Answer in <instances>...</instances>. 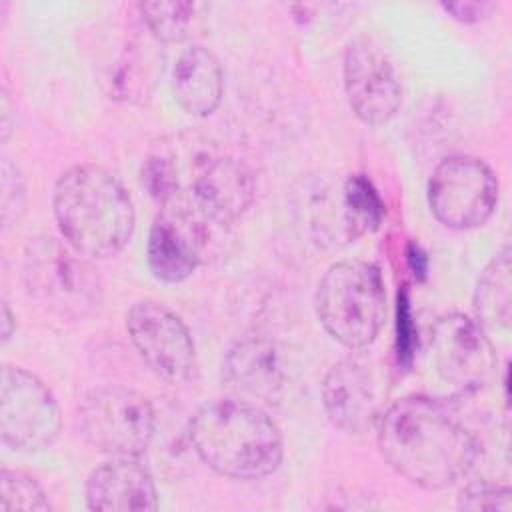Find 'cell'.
<instances>
[{
	"label": "cell",
	"instance_id": "17",
	"mask_svg": "<svg viewBox=\"0 0 512 512\" xmlns=\"http://www.w3.org/2000/svg\"><path fill=\"white\" fill-rule=\"evenodd\" d=\"M222 90L224 74L214 52L204 46H190L180 52L172 68V94L186 114H212L222 100Z\"/></svg>",
	"mask_w": 512,
	"mask_h": 512
},
{
	"label": "cell",
	"instance_id": "9",
	"mask_svg": "<svg viewBox=\"0 0 512 512\" xmlns=\"http://www.w3.org/2000/svg\"><path fill=\"white\" fill-rule=\"evenodd\" d=\"M60 432V410L50 388L32 372L4 366L0 380V436L18 452H40Z\"/></svg>",
	"mask_w": 512,
	"mask_h": 512
},
{
	"label": "cell",
	"instance_id": "20",
	"mask_svg": "<svg viewBox=\"0 0 512 512\" xmlns=\"http://www.w3.org/2000/svg\"><path fill=\"white\" fill-rule=\"evenodd\" d=\"M140 18L156 42H178L190 36L204 4L198 2H142Z\"/></svg>",
	"mask_w": 512,
	"mask_h": 512
},
{
	"label": "cell",
	"instance_id": "26",
	"mask_svg": "<svg viewBox=\"0 0 512 512\" xmlns=\"http://www.w3.org/2000/svg\"><path fill=\"white\" fill-rule=\"evenodd\" d=\"M398 338H396V354L398 362L404 366H410L412 350H414V328H412V314H410V300L408 290L404 288L398 294Z\"/></svg>",
	"mask_w": 512,
	"mask_h": 512
},
{
	"label": "cell",
	"instance_id": "11",
	"mask_svg": "<svg viewBox=\"0 0 512 512\" xmlns=\"http://www.w3.org/2000/svg\"><path fill=\"white\" fill-rule=\"evenodd\" d=\"M430 344L438 376L460 392H476L496 374L498 358L492 340L476 320L464 314L440 316L432 326Z\"/></svg>",
	"mask_w": 512,
	"mask_h": 512
},
{
	"label": "cell",
	"instance_id": "24",
	"mask_svg": "<svg viewBox=\"0 0 512 512\" xmlns=\"http://www.w3.org/2000/svg\"><path fill=\"white\" fill-rule=\"evenodd\" d=\"M458 508L462 510H512V490L508 486L490 482H472L458 496Z\"/></svg>",
	"mask_w": 512,
	"mask_h": 512
},
{
	"label": "cell",
	"instance_id": "13",
	"mask_svg": "<svg viewBox=\"0 0 512 512\" xmlns=\"http://www.w3.org/2000/svg\"><path fill=\"white\" fill-rule=\"evenodd\" d=\"M344 90L358 120L382 126L396 116L402 88L392 60L370 38H354L344 50Z\"/></svg>",
	"mask_w": 512,
	"mask_h": 512
},
{
	"label": "cell",
	"instance_id": "29",
	"mask_svg": "<svg viewBox=\"0 0 512 512\" xmlns=\"http://www.w3.org/2000/svg\"><path fill=\"white\" fill-rule=\"evenodd\" d=\"M14 318H12V312H10V308H8V304L4 302L2 304V340L4 342H8L10 340V336H12V332H14Z\"/></svg>",
	"mask_w": 512,
	"mask_h": 512
},
{
	"label": "cell",
	"instance_id": "4",
	"mask_svg": "<svg viewBox=\"0 0 512 512\" xmlns=\"http://www.w3.org/2000/svg\"><path fill=\"white\" fill-rule=\"evenodd\" d=\"M322 328L342 346L362 350L376 340L386 318V290L380 268L364 260L332 264L314 298Z\"/></svg>",
	"mask_w": 512,
	"mask_h": 512
},
{
	"label": "cell",
	"instance_id": "23",
	"mask_svg": "<svg viewBox=\"0 0 512 512\" xmlns=\"http://www.w3.org/2000/svg\"><path fill=\"white\" fill-rule=\"evenodd\" d=\"M140 182L150 198H154L162 206L180 200V166L172 154H148L140 168Z\"/></svg>",
	"mask_w": 512,
	"mask_h": 512
},
{
	"label": "cell",
	"instance_id": "6",
	"mask_svg": "<svg viewBox=\"0 0 512 512\" xmlns=\"http://www.w3.org/2000/svg\"><path fill=\"white\" fill-rule=\"evenodd\" d=\"M84 440L110 456H140L156 432L150 400L128 388H94L78 404Z\"/></svg>",
	"mask_w": 512,
	"mask_h": 512
},
{
	"label": "cell",
	"instance_id": "16",
	"mask_svg": "<svg viewBox=\"0 0 512 512\" xmlns=\"http://www.w3.org/2000/svg\"><path fill=\"white\" fill-rule=\"evenodd\" d=\"M222 376L242 400L272 404L284 384L280 354L264 336H244L230 346L222 364Z\"/></svg>",
	"mask_w": 512,
	"mask_h": 512
},
{
	"label": "cell",
	"instance_id": "27",
	"mask_svg": "<svg viewBox=\"0 0 512 512\" xmlns=\"http://www.w3.org/2000/svg\"><path fill=\"white\" fill-rule=\"evenodd\" d=\"M442 8L452 14L454 20L464 22V24H472V22H480L484 20L492 10L494 4L492 2H444Z\"/></svg>",
	"mask_w": 512,
	"mask_h": 512
},
{
	"label": "cell",
	"instance_id": "8",
	"mask_svg": "<svg viewBox=\"0 0 512 512\" xmlns=\"http://www.w3.org/2000/svg\"><path fill=\"white\" fill-rule=\"evenodd\" d=\"M388 374L370 354L354 350L324 376L322 404L330 422L348 432L364 434L376 428L388 406Z\"/></svg>",
	"mask_w": 512,
	"mask_h": 512
},
{
	"label": "cell",
	"instance_id": "22",
	"mask_svg": "<svg viewBox=\"0 0 512 512\" xmlns=\"http://www.w3.org/2000/svg\"><path fill=\"white\" fill-rule=\"evenodd\" d=\"M50 500L42 486L20 470L2 468L0 472V512H44Z\"/></svg>",
	"mask_w": 512,
	"mask_h": 512
},
{
	"label": "cell",
	"instance_id": "21",
	"mask_svg": "<svg viewBox=\"0 0 512 512\" xmlns=\"http://www.w3.org/2000/svg\"><path fill=\"white\" fill-rule=\"evenodd\" d=\"M340 204L352 238L374 232L384 218V202L372 182L362 174L346 178Z\"/></svg>",
	"mask_w": 512,
	"mask_h": 512
},
{
	"label": "cell",
	"instance_id": "5",
	"mask_svg": "<svg viewBox=\"0 0 512 512\" xmlns=\"http://www.w3.org/2000/svg\"><path fill=\"white\" fill-rule=\"evenodd\" d=\"M22 278L26 290L44 308L78 320L102 304V280L90 260L66 240L36 236L24 248Z\"/></svg>",
	"mask_w": 512,
	"mask_h": 512
},
{
	"label": "cell",
	"instance_id": "14",
	"mask_svg": "<svg viewBox=\"0 0 512 512\" xmlns=\"http://www.w3.org/2000/svg\"><path fill=\"white\" fill-rule=\"evenodd\" d=\"M206 222L186 202L162 206L152 222L146 244L148 266L158 280L178 284L192 276L206 244Z\"/></svg>",
	"mask_w": 512,
	"mask_h": 512
},
{
	"label": "cell",
	"instance_id": "7",
	"mask_svg": "<svg viewBox=\"0 0 512 512\" xmlns=\"http://www.w3.org/2000/svg\"><path fill=\"white\" fill-rule=\"evenodd\" d=\"M434 218L452 230L482 226L498 204V180L476 156H448L438 162L426 186Z\"/></svg>",
	"mask_w": 512,
	"mask_h": 512
},
{
	"label": "cell",
	"instance_id": "1",
	"mask_svg": "<svg viewBox=\"0 0 512 512\" xmlns=\"http://www.w3.org/2000/svg\"><path fill=\"white\" fill-rule=\"evenodd\" d=\"M378 448L408 482L438 490L460 480L478 456L474 434L438 400L406 396L386 406L378 424Z\"/></svg>",
	"mask_w": 512,
	"mask_h": 512
},
{
	"label": "cell",
	"instance_id": "25",
	"mask_svg": "<svg viewBox=\"0 0 512 512\" xmlns=\"http://www.w3.org/2000/svg\"><path fill=\"white\" fill-rule=\"evenodd\" d=\"M26 208L24 182L14 164L2 162V222L6 226L18 224Z\"/></svg>",
	"mask_w": 512,
	"mask_h": 512
},
{
	"label": "cell",
	"instance_id": "15",
	"mask_svg": "<svg viewBox=\"0 0 512 512\" xmlns=\"http://www.w3.org/2000/svg\"><path fill=\"white\" fill-rule=\"evenodd\" d=\"M84 492L88 508L98 512L158 508L154 478L140 456H110L90 472Z\"/></svg>",
	"mask_w": 512,
	"mask_h": 512
},
{
	"label": "cell",
	"instance_id": "2",
	"mask_svg": "<svg viewBox=\"0 0 512 512\" xmlns=\"http://www.w3.org/2000/svg\"><path fill=\"white\" fill-rule=\"evenodd\" d=\"M52 206L62 238L86 258H112L132 238V198L102 166L80 164L66 170L54 186Z\"/></svg>",
	"mask_w": 512,
	"mask_h": 512
},
{
	"label": "cell",
	"instance_id": "10",
	"mask_svg": "<svg viewBox=\"0 0 512 512\" xmlns=\"http://www.w3.org/2000/svg\"><path fill=\"white\" fill-rule=\"evenodd\" d=\"M128 336L144 362L172 384H188L198 374L196 346L188 326L168 306L136 302L126 314Z\"/></svg>",
	"mask_w": 512,
	"mask_h": 512
},
{
	"label": "cell",
	"instance_id": "12",
	"mask_svg": "<svg viewBox=\"0 0 512 512\" xmlns=\"http://www.w3.org/2000/svg\"><path fill=\"white\" fill-rule=\"evenodd\" d=\"M256 180L252 170L234 156L200 152L176 202H186L206 220L230 224L252 204Z\"/></svg>",
	"mask_w": 512,
	"mask_h": 512
},
{
	"label": "cell",
	"instance_id": "28",
	"mask_svg": "<svg viewBox=\"0 0 512 512\" xmlns=\"http://www.w3.org/2000/svg\"><path fill=\"white\" fill-rule=\"evenodd\" d=\"M10 114H12V104H10V98H8V92L2 88V140L8 138L10 134Z\"/></svg>",
	"mask_w": 512,
	"mask_h": 512
},
{
	"label": "cell",
	"instance_id": "18",
	"mask_svg": "<svg viewBox=\"0 0 512 512\" xmlns=\"http://www.w3.org/2000/svg\"><path fill=\"white\" fill-rule=\"evenodd\" d=\"M158 68L156 50L142 38H128L120 44L112 62L106 64L102 74L104 90L110 98L124 102L144 100L152 86Z\"/></svg>",
	"mask_w": 512,
	"mask_h": 512
},
{
	"label": "cell",
	"instance_id": "3",
	"mask_svg": "<svg viewBox=\"0 0 512 512\" xmlns=\"http://www.w3.org/2000/svg\"><path fill=\"white\" fill-rule=\"evenodd\" d=\"M188 436L198 458L234 480H260L282 462L284 442L274 420L242 398L204 404L190 420Z\"/></svg>",
	"mask_w": 512,
	"mask_h": 512
},
{
	"label": "cell",
	"instance_id": "19",
	"mask_svg": "<svg viewBox=\"0 0 512 512\" xmlns=\"http://www.w3.org/2000/svg\"><path fill=\"white\" fill-rule=\"evenodd\" d=\"M476 322L488 332L510 326L512 320V252L504 246L482 270L474 290Z\"/></svg>",
	"mask_w": 512,
	"mask_h": 512
}]
</instances>
